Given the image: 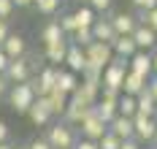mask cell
<instances>
[{
    "instance_id": "6da1fadb",
    "label": "cell",
    "mask_w": 157,
    "mask_h": 149,
    "mask_svg": "<svg viewBox=\"0 0 157 149\" xmlns=\"http://www.w3.org/2000/svg\"><path fill=\"white\" fill-rule=\"evenodd\" d=\"M35 100H38V95H35V90H33L30 82L14 84V87H11V106H14L16 114H30V109L35 106Z\"/></svg>"
},
{
    "instance_id": "7a4b0ae2",
    "label": "cell",
    "mask_w": 157,
    "mask_h": 149,
    "mask_svg": "<svg viewBox=\"0 0 157 149\" xmlns=\"http://www.w3.org/2000/svg\"><path fill=\"white\" fill-rule=\"evenodd\" d=\"M46 141L54 149H76V144H78L76 133H73V125H68V122L52 125V128L46 130Z\"/></svg>"
},
{
    "instance_id": "3957f363",
    "label": "cell",
    "mask_w": 157,
    "mask_h": 149,
    "mask_svg": "<svg viewBox=\"0 0 157 149\" xmlns=\"http://www.w3.org/2000/svg\"><path fill=\"white\" fill-rule=\"evenodd\" d=\"M127 73H130V63H127V60H119V57H114V63L103 71V87H109V90H119V92H122Z\"/></svg>"
},
{
    "instance_id": "277c9868",
    "label": "cell",
    "mask_w": 157,
    "mask_h": 149,
    "mask_svg": "<svg viewBox=\"0 0 157 149\" xmlns=\"http://www.w3.org/2000/svg\"><path fill=\"white\" fill-rule=\"evenodd\" d=\"M84 52H87V65L98 68V71H106V68L114 63V46L103 44V41H95V44H90Z\"/></svg>"
},
{
    "instance_id": "5b68a950",
    "label": "cell",
    "mask_w": 157,
    "mask_h": 149,
    "mask_svg": "<svg viewBox=\"0 0 157 149\" xmlns=\"http://www.w3.org/2000/svg\"><path fill=\"white\" fill-rule=\"evenodd\" d=\"M78 128H81V138H87V141H100V138L109 133V125L98 117V111H95V109L84 117V122H81Z\"/></svg>"
},
{
    "instance_id": "8992f818",
    "label": "cell",
    "mask_w": 157,
    "mask_h": 149,
    "mask_svg": "<svg viewBox=\"0 0 157 149\" xmlns=\"http://www.w3.org/2000/svg\"><path fill=\"white\" fill-rule=\"evenodd\" d=\"M57 76H60V71H57L54 65L44 68V71L30 82L33 90H35V95H38V98H46L49 92H54V90H57Z\"/></svg>"
},
{
    "instance_id": "52a82bcc",
    "label": "cell",
    "mask_w": 157,
    "mask_h": 149,
    "mask_svg": "<svg viewBox=\"0 0 157 149\" xmlns=\"http://www.w3.org/2000/svg\"><path fill=\"white\" fill-rule=\"evenodd\" d=\"M133 128H136V141L141 144H152L155 141V130H157V119L155 117H133Z\"/></svg>"
},
{
    "instance_id": "ba28073f",
    "label": "cell",
    "mask_w": 157,
    "mask_h": 149,
    "mask_svg": "<svg viewBox=\"0 0 157 149\" xmlns=\"http://www.w3.org/2000/svg\"><path fill=\"white\" fill-rule=\"evenodd\" d=\"M6 79L11 84H25L30 82V60L27 57H19V60H11V65L6 71Z\"/></svg>"
},
{
    "instance_id": "9c48e42d",
    "label": "cell",
    "mask_w": 157,
    "mask_h": 149,
    "mask_svg": "<svg viewBox=\"0 0 157 149\" xmlns=\"http://www.w3.org/2000/svg\"><path fill=\"white\" fill-rule=\"evenodd\" d=\"M65 63H68V71H71V73H76V76H78V73H84V71H87V52L71 41V49H68Z\"/></svg>"
},
{
    "instance_id": "30bf717a",
    "label": "cell",
    "mask_w": 157,
    "mask_h": 149,
    "mask_svg": "<svg viewBox=\"0 0 157 149\" xmlns=\"http://www.w3.org/2000/svg\"><path fill=\"white\" fill-rule=\"evenodd\" d=\"M127 63H130V71H133V73L152 79V73H155V63H152V54H149V52H138V54L130 57Z\"/></svg>"
},
{
    "instance_id": "8fae6325",
    "label": "cell",
    "mask_w": 157,
    "mask_h": 149,
    "mask_svg": "<svg viewBox=\"0 0 157 149\" xmlns=\"http://www.w3.org/2000/svg\"><path fill=\"white\" fill-rule=\"evenodd\" d=\"M111 25H114V30L117 35H133L138 30V17H133V14H114L111 17Z\"/></svg>"
},
{
    "instance_id": "7c38bea8",
    "label": "cell",
    "mask_w": 157,
    "mask_h": 149,
    "mask_svg": "<svg viewBox=\"0 0 157 149\" xmlns=\"http://www.w3.org/2000/svg\"><path fill=\"white\" fill-rule=\"evenodd\" d=\"M92 35H95V41H103L109 46H114V41L119 38L117 30H114V25H111V19H98L92 25Z\"/></svg>"
},
{
    "instance_id": "4fadbf2b",
    "label": "cell",
    "mask_w": 157,
    "mask_h": 149,
    "mask_svg": "<svg viewBox=\"0 0 157 149\" xmlns=\"http://www.w3.org/2000/svg\"><path fill=\"white\" fill-rule=\"evenodd\" d=\"M109 133H114L119 141H130V138H136V128H133V119H127V117H117L114 122L109 125Z\"/></svg>"
},
{
    "instance_id": "5bb4252c",
    "label": "cell",
    "mask_w": 157,
    "mask_h": 149,
    "mask_svg": "<svg viewBox=\"0 0 157 149\" xmlns=\"http://www.w3.org/2000/svg\"><path fill=\"white\" fill-rule=\"evenodd\" d=\"M33 119V125H38V128H44V125H49V119H52V109H49V100L46 98H38L35 100V106L30 109V114H27Z\"/></svg>"
},
{
    "instance_id": "9a60e30c",
    "label": "cell",
    "mask_w": 157,
    "mask_h": 149,
    "mask_svg": "<svg viewBox=\"0 0 157 149\" xmlns=\"http://www.w3.org/2000/svg\"><path fill=\"white\" fill-rule=\"evenodd\" d=\"M133 41H136L138 52H149V49H155V44H157V33L152 27H146V25H138V30L133 33Z\"/></svg>"
},
{
    "instance_id": "2e32d148",
    "label": "cell",
    "mask_w": 157,
    "mask_h": 149,
    "mask_svg": "<svg viewBox=\"0 0 157 149\" xmlns=\"http://www.w3.org/2000/svg\"><path fill=\"white\" fill-rule=\"evenodd\" d=\"M136 54H138V46H136L133 35H119V38L114 41V57L130 60V57H136Z\"/></svg>"
},
{
    "instance_id": "e0dca14e",
    "label": "cell",
    "mask_w": 157,
    "mask_h": 149,
    "mask_svg": "<svg viewBox=\"0 0 157 149\" xmlns=\"http://www.w3.org/2000/svg\"><path fill=\"white\" fill-rule=\"evenodd\" d=\"M0 49L8 54V60H19V57H25V49H27V44H25V38H22V35L11 33L8 38H6V44H3Z\"/></svg>"
},
{
    "instance_id": "ac0fdd59",
    "label": "cell",
    "mask_w": 157,
    "mask_h": 149,
    "mask_svg": "<svg viewBox=\"0 0 157 149\" xmlns=\"http://www.w3.org/2000/svg\"><path fill=\"white\" fill-rule=\"evenodd\" d=\"M149 87V79L146 76H138V73H127V79H125V87H122V95H133V98H138L144 90Z\"/></svg>"
},
{
    "instance_id": "d6986e66",
    "label": "cell",
    "mask_w": 157,
    "mask_h": 149,
    "mask_svg": "<svg viewBox=\"0 0 157 149\" xmlns=\"http://www.w3.org/2000/svg\"><path fill=\"white\" fill-rule=\"evenodd\" d=\"M68 49H71V41H54V44H46V60L52 65H57V63H65V57H68Z\"/></svg>"
},
{
    "instance_id": "ffe728a7",
    "label": "cell",
    "mask_w": 157,
    "mask_h": 149,
    "mask_svg": "<svg viewBox=\"0 0 157 149\" xmlns=\"http://www.w3.org/2000/svg\"><path fill=\"white\" fill-rule=\"evenodd\" d=\"M95 111H98V117L106 122V125H111L117 117H119V100H98V106H95Z\"/></svg>"
},
{
    "instance_id": "44dd1931",
    "label": "cell",
    "mask_w": 157,
    "mask_h": 149,
    "mask_svg": "<svg viewBox=\"0 0 157 149\" xmlns=\"http://www.w3.org/2000/svg\"><path fill=\"white\" fill-rule=\"evenodd\" d=\"M46 100H49V109H52V114H63L65 117V111H68V103H71V95H65L63 90H54V92H49L46 95Z\"/></svg>"
},
{
    "instance_id": "7402d4cb",
    "label": "cell",
    "mask_w": 157,
    "mask_h": 149,
    "mask_svg": "<svg viewBox=\"0 0 157 149\" xmlns=\"http://www.w3.org/2000/svg\"><path fill=\"white\" fill-rule=\"evenodd\" d=\"M136 100H138V114H141V117H155V119H157V100L152 98L149 87H146Z\"/></svg>"
},
{
    "instance_id": "603a6c76",
    "label": "cell",
    "mask_w": 157,
    "mask_h": 149,
    "mask_svg": "<svg viewBox=\"0 0 157 149\" xmlns=\"http://www.w3.org/2000/svg\"><path fill=\"white\" fill-rule=\"evenodd\" d=\"M78 79H76V73H71V71H60V76H57V90H63L65 95H76V90H78Z\"/></svg>"
},
{
    "instance_id": "cb8c5ba5",
    "label": "cell",
    "mask_w": 157,
    "mask_h": 149,
    "mask_svg": "<svg viewBox=\"0 0 157 149\" xmlns=\"http://www.w3.org/2000/svg\"><path fill=\"white\" fill-rule=\"evenodd\" d=\"M65 33L63 27H60V22H46L44 25V30H41V41H44V46L46 44H54V41H63Z\"/></svg>"
},
{
    "instance_id": "d4e9b609",
    "label": "cell",
    "mask_w": 157,
    "mask_h": 149,
    "mask_svg": "<svg viewBox=\"0 0 157 149\" xmlns=\"http://www.w3.org/2000/svg\"><path fill=\"white\" fill-rule=\"evenodd\" d=\"M73 17H76V22H78V30H81V27H92L95 22H98V19H95V11L90 6H78L76 11H73Z\"/></svg>"
},
{
    "instance_id": "484cf974",
    "label": "cell",
    "mask_w": 157,
    "mask_h": 149,
    "mask_svg": "<svg viewBox=\"0 0 157 149\" xmlns=\"http://www.w3.org/2000/svg\"><path fill=\"white\" fill-rule=\"evenodd\" d=\"M119 114L127 117V119H133V117L138 114V100L133 98V95H122L119 98Z\"/></svg>"
},
{
    "instance_id": "4316f807",
    "label": "cell",
    "mask_w": 157,
    "mask_h": 149,
    "mask_svg": "<svg viewBox=\"0 0 157 149\" xmlns=\"http://www.w3.org/2000/svg\"><path fill=\"white\" fill-rule=\"evenodd\" d=\"M73 44H76V46H81V49H87L90 44H95L92 27H81V30H76V35H73Z\"/></svg>"
},
{
    "instance_id": "83f0119b",
    "label": "cell",
    "mask_w": 157,
    "mask_h": 149,
    "mask_svg": "<svg viewBox=\"0 0 157 149\" xmlns=\"http://www.w3.org/2000/svg\"><path fill=\"white\" fill-rule=\"evenodd\" d=\"M57 22H60V27H63V33H65V35H76L78 22H76V17H73V14H63Z\"/></svg>"
},
{
    "instance_id": "f1b7e54d",
    "label": "cell",
    "mask_w": 157,
    "mask_h": 149,
    "mask_svg": "<svg viewBox=\"0 0 157 149\" xmlns=\"http://www.w3.org/2000/svg\"><path fill=\"white\" fill-rule=\"evenodd\" d=\"M138 25H146V27H152L157 33V8H152V11H138Z\"/></svg>"
},
{
    "instance_id": "f546056e",
    "label": "cell",
    "mask_w": 157,
    "mask_h": 149,
    "mask_svg": "<svg viewBox=\"0 0 157 149\" xmlns=\"http://www.w3.org/2000/svg\"><path fill=\"white\" fill-rule=\"evenodd\" d=\"M35 8L41 14H54L60 8V0H35Z\"/></svg>"
},
{
    "instance_id": "4dcf8cb0",
    "label": "cell",
    "mask_w": 157,
    "mask_h": 149,
    "mask_svg": "<svg viewBox=\"0 0 157 149\" xmlns=\"http://www.w3.org/2000/svg\"><path fill=\"white\" fill-rule=\"evenodd\" d=\"M98 144H100V149H119V147H122V141H119L114 133H106V136H103Z\"/></svg>"
},
{
    "instance_id": "1f68e13d",
    "label": "cell",
    "mask_w": 157,
    "mask_h": 149,
    "mask_svg": "<svg viewBox=\"0 0 157 149\" xmlns=\"http://www.w3.org/2000/svg\"><path fill=\"white\" fill-rule=\"evenodd\" d=\"M14 11V0H0V19H8Z\"/></svg>"
},
{
    "instance_id": "d6a6232c",
    "label": "cell",
    "mask_w": 157,
    "mask_h": 149,
    "mask_svg": "<svg viewBox=\"0 0 157 149\" xmlns=\"http://www.w3.org/2000/svg\"><path fill=\"white\" fill-rule=\"evenodd\" d=\"M133 6L138 11H152V8H157V0H133Z\"/></svg>"
},
{
    "instance_id": "836d02e7",
    "label": "cell",
    "mask_w": 157,
    "mask_h": 149,
    "mask_svg": "<svg viewBox=\"0 0 157 149\" xmlns=\"http://www.w3.org/2000/svg\"><path fill=\"white\" fill-rule=\"evenodd\" d=\"M100 98H103V100H119V98H122V92H119V90H109V87H103V90H100Z\"/></svg>"
},
{
    "instance_id": "e575fe53",
    "label": "cell",
    "mask_w": 157,
    "mask_h": 149,
    "mask_svg": "<svg viewBox=\"0 0 157 149\" xmlns=\"http://www.w3.org/2000/svg\"><path fill=\"white\" fill-rule=\"evenodd\" d=\"M27 147H30V149H54V147H52V144L46 141V138H33Z\"/></svg>"
},
{
    "instance_id": "d590c367",
    "label": "cell",
    "mask_w": 157,
    "mask_h": 149,
    "mask_svg": "<svg viewBox=\"0 0 157 149\" xmlns=\"http://www.w3.org/2000/svg\"><path fill=\"white\" fill-rule=\"evenodd\" d=\"M8 35H11V30H8V19H0V46L6 44Z\"/></svg>"
},
{
    "instance_id": "8d00e7d4",
    "label": "cell",
    "mask_w": 157,
    "mask_h": 149,
    "mask_svg": "<svg viewBox=\"0 0 157 149\" xmlns=\"http://www.w3.org/2000/svg\"><path fill=\"white\" fill-rule=\"evenodd\" d=\"M109 6H111V0H90V8L92 11H106Z\"/></svg>"
},
{
    "instance_id": "74e56055",
    "label": "cell",
    "mask_w": 157,
    "mask_h": 149,
    "mask_svg": "<svg viewBox=\"0 0 157 149\" xmlns=\"http://www.w3.org/2000/svg\"><path fill=\"white\" fill-rule=\"evenodd\" d=\"M8 65H11V60H8V54L0 49V76H6V71H8Z\"/></svg>"
},
{
    "instance_id": "f35d334b",
    "label": "cell",
    "mask_w": 157,
    "mask_h": 149,
    "mask_svg": "<svg viewBox=\"0 0 157 149\" xmlns=\"http://www.w3.org/2000/svg\"><path fill=\"white\" fill-rule=\"evenodd\" d=\"M76 149H100V144L98 141H87V138H78Z\"/></svg>"
},
{
    "instance_id": "ab89813d",
    "label": "cell",
    "mask_w": 157,
    "mask_h": 149,
    "mask_svg": "<svg viewBox=\"0 0 157 149\" xmlns=\"http://www.w3.org/2000/svg\"><path fill=\"white\" fill-rule=\"evenodd\" d=\"M119 149H141V141H136V138H130V141H122V147Z\"/></svg>"
},
{
    "instance_id": "60d3db41",
    "label": "cell",
    "mask_w": 157,
    "mask_h": 149,
    "mask_svg": "<svg viewBox=\"0 0 157 149\" xmlns=\"http://www.w3.org/2000/svg\"><path fill=\"white\" fill-rule=\"evenodd\" d=\"M3 141H8V125L0 119V144H3Z\"/></svg>"
},
{
    "instance_id": "b9f144b4",
    "label": "cell",
    "mask_w": 157,
    "mask_h": 149,
    "mask_svg": "<svg viewBox=\"0 0 157 149\" xmlns=\"http://www.w3.org/2000/svg\"><path fill=\"white\" fill-rule=\"evenodd\" d=\"M149 92H152V98L157 100V76H152V79H149Z\"/></svg>"
},
{
    "instance_id": "7bdbcfd3",
    "label": "cell",
    "mask_w": 157,
    "mask_h": 149,
    "mask_svg": "<svg viewBox=\"0 0 157 149\" xmlns=\"http://www.w3.org/2000/svg\"><path fill=\"white\" fill-rule=\"evenodd\" d=\"M6 90H8V79H6V76H0V95H3Z\"/></svg>"
},
{
    "instance_id": "ee69618b",
    "label": "cell",
    "mask_w": 157,
    "mask_h": 149,
    "mask_svg": "<svg viewBox=\"0 0 157 149\" xmlns=\"http://www.w3.org/2000/svg\"><path fill=\"white\" fill-rule=\"evenodd\" d=\"M35 0H14V6H33Z\"/></svg>"
},
{
    "instance_id": "f6af8a7d",
    "label": "cell",
    "mask_w": 157,
    "mask_h": 149,
    "mask_svg": "<svg viewBox=\"0 0 157 149\" xmlns=\"http://www.w3.org/2000/svg\"><path fill=\"white\" fill-rule=\"evenodd\" d=\"M152 63H155V76H157V52L152 54Z\"/></svg>"
},
{
    "instance_id": "bcb514c9",
    "label": "cell",
    "mask_w": 157,
    "mask_h": 149,
    "mask_svg": "<svg viewBox=\"0 0 157 149\" xmlns=\"http://www.w3.org/2000/svg\"><path fill=\"white\" fill-rule=\"evenodd\" d=\"M0 149H14V147H11L8 141H3V144H0Z\"/></svg>"
},
{
    "instance_id": "7dc6e473",
    "label": "cell",
    "mask_w": 157,
    "mask_h": 149,
    "mask_svg": "<svg viewBox=\"0 0 157 149\" xmlns=\"http://www.w3.org/2000/svg\"><path fill=\"white\" fill-rule=\"evenodd\" d=\"M152 147H155V149H157V130H155V141H152Z\"/></svg>"
},
{
    "instance_id": "c3c4849f",
    "label": "cell",
    "mask_w": 157,
    "mask_h": 149,
    "mask_svg": "<svg viewBox=\"0 0 157 149\" xmlns=\"http://www.w3.org/2000/svg\"><path fill=\"white\" fill-rule=\"evenodd\" d=\"M76 3H81V6H84V3H87V6H90V0H76Z\"/></svg>"
},
{
    "instance_id": "681fc988",
    "label": "cell",
    "mask_w": 157,
    "mask_h": 149,
    "mask_svg": "<svg viewBox=\"0 0 157 149\" xmlns=\"http://www.w3.org/2000/svg\"><path fill=\"white\" fill-rule=\"evenodd\" d=\"M14 149H30V147H14Z\"/></svg>"
}]
</instances>
